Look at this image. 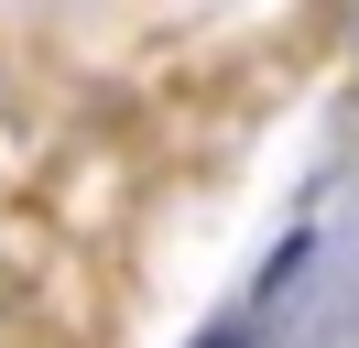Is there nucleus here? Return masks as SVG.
Listing matches in <instances>:
<instances>
[{
	"label": "nucleus",
	"mask_w": 359,
	"mask_h": 348,
	"mask_svg": "<svg viewBox=\"0 0 359 348\" xmlns=\"http://www.w3.org/2000/svg\"><path fill=\"white\" fill-rule=\"evenodd\" d=\"M207 348H240V326H218V337H207Z\"/></svg>",
	"instance_id": "1"
}]
</instances>
